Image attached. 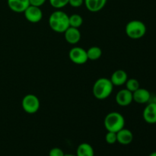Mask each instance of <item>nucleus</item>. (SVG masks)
<instances>
[{
  "instance_id": "1",
  "label": "nucleus",
  "mask_w": 156,
  "mask_h": 156,
  "mask_svg": "<svg viewBox=\"0 0 156 156\" xmlns=\"http://www.w3.org/2000/svg\"><path fill=\"white\" fill-rule=\"evenodd\" d=\"M49 25L56 33H64L69 27V15L63 11L57 9L49 17Z\"/></svg>"
},
{
  "instance_id": "2",
  "label": "nucleus",
  "mask_w": 156,
  "mask_h": 156,
  "mask_svg": "<svg viewBox=\"0 0 156 156\" xmlns=\"http://www.w3.org/2000/svg\"><path fill=\"white\" fill-rule=\"evenodd\" d=\"M114 87L110 79L105 77L99 78L93 85V95L98 100H105L112 94Z\"/></svg>"
},
{
  "instance_id": "3",
  "label": "nucleus",
  "mask_w": 156,
  "mask_h": 156,
  "mask_svg": "<svg viewBox=\"0 0 156 156\" xmlns=\"http://www.w3.org/2000/svg\"><path fill=\"white\" fill-rule=\"evenodd\" d=\"M104 125L107 131L117 133L124 128L125 119L124 117L120 113L111 112L108 114L104 120Z\"/></svg>"
},
{
  "instance_id": "4",
  "label": "nucleus",
  "mask_w": 156,
  "mask_h": 156,
  "mask_svg": "<svg viewBox=\"0 0 156 156\" xmlns=\"http://www.w3.org/2000/svg\"><path fill=\"white\" fill-rule=\"evenodd\" d=\"M146 26L144 22L140 20H133L126 24L125 31L129 38L133 40L140 39L146 34Z\"/></svg>"
},
{
  "instance_id": "5",
  "label": "nucleus",
  "mask_w": 156,
  "mask_h": 156,
  "mask_svg": "<svg viewBox=\"0 0 156 156\" xmlns=\"http://www.w3.org/2000/svg\"><path fill=\"white\" fill-rule=\"evenodd\" d=\"M21 106L27 114H34L37 112L40 109L41 102L37 96L33 94H28L23 98Z\"/></svg>"
},
{
  "instance_id": "6",
  "label": "nucleus",
  "mask_w": 156,
  "mask_h": 156,
  "mask_svg": "<svg viewBox=\"0 0 156 156\" xmlns=\"http://www.w3.org/2000/svg\"><path fill=\"white\" fill-rule=\"evenodd\" d=\"M69 59L75 64L82 65L88 60L87 50L80 47H76L72 48L69 52Z\"/></svg>"
},
{
  "instance_id": "7",
  "label": "nucleus",
  "mask_w": 156,
  "mask_h": 156,
  "mask_svg": "<svg viewBox=\"0 0 156 156\" xmlns=\"http://www.w3.org/2000/svg\"><path fill=\"white\" fill-rule=\"evenodd\" d=\"M24 15L27 21L34 24L40 22L43 18V12L41 7L31 5H30L26 9L24 12Z\"/></svg>"
},
{
  "instance_id": "8",
  "label": "nucleus",
  "mask_w": 156,
  "mask_h": 156,
  "mask_svg": "<svg viewBox=\"0 0 156 156\" xmlns=\"http://www.w3.org/2000/svg\"><path fill=\"white\" fill-rule=\"evenodd\" d=\"M143 117L145 122L149 124L156 123V102H149L143 110Z\"/></svg>"
},
{
  "instance_id": "9",
  "label": "nucleus",
  "mask_w": 156,
  "mask_h": 156,
  "mask_svg": "<svg viewBox=\"0 0 156 156\" xmlns=\"http://www.w3.org/2000/svg\"><path fill=\"white\" fill-rule=\"evenodd\" d=\"M116 102L121 107H126L130 105L133 101V92L129 91L126 88L121 89L116 94Z\"/></svg>"
},
{
  "instance_id": "10",
  "label": "nucleus",
  "mask_w": 156,
  "mask_h": 156,
  "mask_svg": "<svg viewBox=\"0 0 156 156\" xmlns=\"http://www.w3.org/2000/svg\"><path fill=\"white\" fill-rule=\"evenodd\" d=\"M151 94L147 89L143 88H139L136 91L133 92V101L140 105L148 104L151 101Z\"/></svg>"
},
{
  "instance_id": "11",
  "label": "nucleus",
  "mask_w": 156,
  "mask_h": 156,
  "mask_svg": "<svg viewBox=\"0 0 156 156\" xmlns=\"http://www.w3.org/2000/svg\"><path fill=\"white\" fill-rule=\"evenodd\" d=\"M9 9L15 13H24L27 7L30 5L29 0H7Z\"/></svg>"
},
{
  "instance_id": "12",
  "label": "nucleus",
  "mask_w": 156,
  "mask_h": 156,
  "mask_svg": "<svg viewBox=\"0 0 156 156\" xmlns=\"http://www.w3.org/2000/svg\"><path fill=\"white\" fill-rule=\"evenodd\" d=\"M63 34L66 41L69 44L75 45L80 41L81 32L79 30V28L69 27Z\"/></svg>"
},
{
  "instance_id": "13",
  "label": "nucleus",
  "mask_w": 156,
  "mask_h": 156,
  "mask_svg": "<svg viewBox=\"0 0 156 156\" xmlns=\"http://www.w3.org/2000/svg\"><path fill=\"white\" fill-rule=\"evenodd\" d=\"M128 79V75L126 71L123 69H118L114 71L111 75L110 80L114 86H121L125 85Z\"/></svg>"
},
{
  "instance_id": "14",
  "label": "nucleus",
  "mask_w": 156,
  "mask_h": 156,
  "mask_svg": "<svg viewBox=\"0 0 156 156\" xmlns=\"http://www.w3.org/2000/svg\"><path fill=\"white\" fill-rule=\"evenodd\" d=\"M117 143L123 146H127L130 144L133 140V134L132 131L128 129L123 128L117 133Z\"/></svg>"
},
{
  "instance_id": "15",
  "label": "nucleus",
  "mask_w": 156,
  "mask_h": 156,
  "mask_svg": "<svg viewBox=\"0 0 156 156\" xmlns=\"http://www.w3.org/2000/svg\"><path fill=\"white\" fill-rule=\"evenodd\" d=\"M108 0H84V5L91 12H98L105 8Z\"/></svg>"
},
{
  "instance_id": "16",
  "label": "nucleus",
  "mask_w": 156,
  "mask_h": 156,
  "mask_svg": "<svg viewBox=\"0 0 156 156\" xmlns=\"http://www.w3.org/2000/svg\"><path fill=\"white\" fill-rule=\"evenodd\" d=\"M76 156H94V151L91 145L83 143L79 145L76 149Z\"/></svg>"
},
{
  "instance_id": "17",
  "label": "nucleus",
  "mask_w": 156,
  "mask_h": 156,
  "mask_svg": "<svg viewBox=\"0 0 156 156\" xmlns=\"http://www.w3.org/2000/svg\"><path fill=\"white\" fill-rule=\"evenodd\" d=\"M87 55H88V60L95 61L100 59L102 56V50L99 47H91L88 50H87Z\"/></svg>"
},
{
  "instance_id": "18",
  "label": "nucleus",
  "mask_w": 156,
  "mask_h": 156,
  "mask_svg": "<svg viewBox=\"0 0 156 156\" xmlns=\"http://www.w3.org/2000/svg\"><path fill=\"white\" fill-rule=\"evenodd\" d=\"M69 27H76V28H79L83 24V18L78 14H73L69 16Z\"/></svg>"
},
{
  "instance_id": "19",
  "label": "nucleus",
  "mask_w": 156,
  "mask_h": 156,
  "mask_svg": "<svg viewBox=\"0 0 156 156\" xmlns=\"http://www.w3.org/2000/svg\"><path fill=\"white\" fill-rule=\"evenodd\" d=\"M125 85H126V89L129 90L131 92H134L139 88H140V82L136 79H128Z\"/></svg>"
},
{
  "instance_id": "20",
  "label": "nucleus",
  "mask_w": 156,
  "mask_h": 156,
  "mask_svg": "<svg viewBox=\"0 0 156 156\" xmlns=\"http://www.w3.org/2000/svg\"><path fill=\"white\" fill-rule=\"evenodd\" d=\"M69 0H49L50 5L56 9H61L69 5Z\"/></svg>"
},
{
  "instance_id": "21",
  "label": "nucleus",
  "mask_w": 156,
  "mask_h": 156,
  "mask_svg": "<svg viewBox=\"0 0 156 156\" xmlns=\"http://www.w3.org/2000/svg\"><path fill=\"white\" fill-rule=\"evenodd\" d=\"M105 141L108 144L113 145L114 143H117V133L114 132H110L108 131V133L105 135Z\"/></svg>"
},
{
  "instance_id": "22",
  "label": "nucleus",
  "mask_w": 156,
  "mask_h": 156,
  "mask_svg": "<svg viewBox=\"0 0 156 156\" xmlns=\"http://www.w3.org/2000/svg\"><path fill=\"white\" fill-rule=\"evenodd\" d=\"M65 155L63 151L58 147L53 148L49 152V156H64Z\"/></svg>"
},
{
  "instance_id": "23",
  "label": "nucleus",
  "mask_w": 156,
  "mask_h": 156,
  "mask_svg": "<svg viewBox=\"0 0 156 156\" xmlns=\"http://www.w3.org/2000/svg\"><path fill=\"white\" fill-rule=\"evenodd\" d=\"M69 5L73 8H79L84 5V0H69Z\"/></svg>"
},
{
  "instance_id": "24",
  "label": "nucleus",
  "mask_w": 156,
  "mask_h": 156,
  "mask_svg": "<svg viewBox=\"0 0 156 156\" xmlns=\"http://www.w3.org/2000/svg\"><path fill=\"white\" fill-rule=\"evenodd\" d=\"M29 2H30V5H31L41 7L47 2V0H29Z\"/></svg>"
},
{
  "instance_id": "25",
  "label": "nucleus",
  "mask_w": 156,
  "mask_h": 156,
  "mask_svg": "<svg viewBox=\"0 0 156 156\" xmlns=\"http://www.w3.org/2000/svg\"><path fill=\"white\" fill-rule=\"evenodd\" d=\"M149 156H156V152H153L150 154Z\"/></svg>"
},
{
  "instance_id": "26",
  "label": "nucleus",
  "mask_w": 156,
  "mask_h": 156,
  "mask_svg": "<svg viewBox=\"0 0 156 156\" xmlns=\"http://www.w3.org/2000/svg\"><path fill=\"white\" fill-rule=\"evenodd\" d=\"M64 156H76V155H72V154H66V155H64Z\"/></svg>"
}]
</instances>
